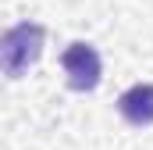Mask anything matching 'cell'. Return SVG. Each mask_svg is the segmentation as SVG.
<instances>
[{"mask_svg":"<svg viewBox=\"0 0 153 150\" xmlns=\"http://www.w3.org/2000/svg\"><path fill=\"white\" fill-rule=\"evenodd\" d=\"M43 43H46V29L39 22H14L4 39H0V64L7 79H22L43 57Z\"/></svg>","mask_w":153,"mask_h":150,"instance_id":"cell-1","label":"cell"},{"mask_svg":"<svg viewBox=\"0 0 153 150\" xmlns=\"http://www.w3.org/2000/svg\"><path fill=\"white\" fill-rule=\"evenodd\" d=\"M61 68L68 75V89H75V93H93L100 86V79H103V61H100L96 46L93 43H82V39H75V43L64 46Z\"/></svg>","mask_w":153,"mask_h":150,"instance_id":"cell-2","label":"cell"},{"mask_svg":"<svg viewBox=\"0 0 153 150\" xmlns=\"http://www.w3.org/2000/svg\"><path fill=\"white\" fill-rule=\"evenodd\" d=\"M117 114L132 125V129H146L153 125V82H135L117 97Z\"/></svg>","mask_w":153,"mask_h":150,"instance_id":"cell-3","label":"cell"}]
</instances>
